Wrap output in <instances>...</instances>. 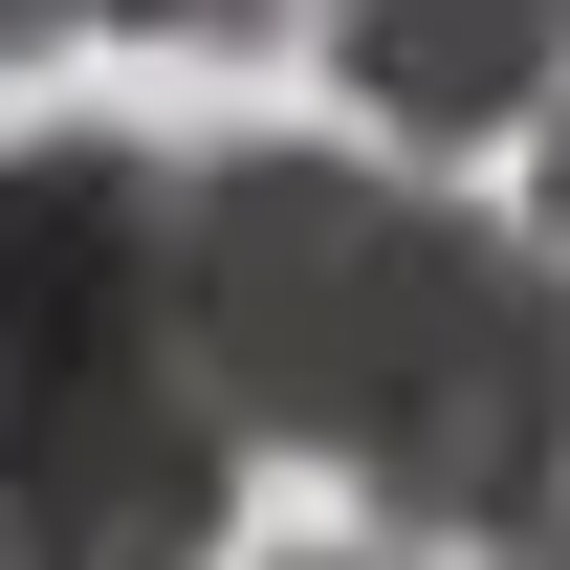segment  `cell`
I'll list each match as a JSON object with an SVG mask.
<instances>
[{
	"instance_id": "1",
	"label": "cell",
	"mask_w": 570,
	"mask_h": 570,
	"mask_svg": "<svg viewBox=\"0 0 570 570\" xmlns=\"http://www.w3.org/2000/svg\"><path fill=\"white\" fill-rule=\"evenodd\" d=\"M154 219H176V154L132 132L0 154V549H219L264 461L176 352Z\"/></svg>"
},
{
	"instance_id": "2",
	"label": "cell",
	"mask_w": 570,
	"mask_h": 570,
	"mask_svg": "<svg viewBox=\"0 0 570 570\" xmlns=\"http://www.w3.org/2000/svg\"><path fill=\"white\" fill-rule=\"evenodd\" d=\"M439 176H373V154H307V132H242V154H176V219H154V285H176V352L242 439H307L352 461L373 373L417 352L439 264H461Z\"/></svg>"
},
{
	"instance_id": "3",
	"label": "cell",
	"mask_w": 570,
	"mask_h": 570,
	"mask_svg": "<svg viewBox=\"0 0 570 570\" xmlns=\"http://www.w3.org/2000/svg\"><path fill=\"white\" fill-rule=\"evenodd\" d=\"M352 504L417 527V549H549L570 527V264L549 242L461 219L417 352L373 373V417H352Z\"/></svg>"
},
{
	"instance_id": "4",
	"label": "cell",
	"mask_w": 570,
	"mask_h": 570,
	"mask_svg": "<svg viewBox=\"0 0 570 570\" xmlns=\"http://www.w3.org/2000/svg\"><path fill=\"white\" fill-rule=\"evenodd\" d=\"M307 22H330L352 110L417 132V154H483L570 88V0H307Z\"/></svg>"
},
{
	"instance_id": "5",
	"label": "cell",
	"mask_w": 570,
	"mask_h": 570,
	"mask_svg": "<svg viewBox=\"0 0 570 570\" xmlns=\"http://www.w3.org/2000/svg\"><path fill=\"white\" fill-rule=\"evenodd\" d=\"M88 22H154V45H264V22H307V0H88Z\"/></svg>"
},
{
	"instance_id": "6",
	"label": "cell",
	"mask_w": 570,
	"mask_h": 570,
	"mask_svg": "<svg viewBox=\"0 0 570 570\" xmlns=\"http://www.w3.org/2000/svg\"><path fill=\"white\" fill-rule=\"evenodd\" d=\"M67 22H88V0H0V67H45V45H67Z\"/></svg>"
},
{
	"instance_id": "7",
	"label": "cell",
	"mask_w": 570,
	"mask_h": 570,
	"mask_svg": "<svg viewBox=\"0 0 570 570\" xmlns=\"http://www.w3.org/2000/svg\"><path fill=\"white\" fill-rule=\"evenodd\" d=\"M549 242H570V88H549Z\"/></svg>"
},
{
	"instance_id": "8",
	"label": "cell",
	"mask_w": 570,
	"mask_h": 570,
	"mask_svg": "<svg viewBox=\"0 0 570 570\" xmlns=\"http://www.w3.org/2000/svg\"><path fill=\"white\" fill-rule=\"evenodd\" d=\"M549 549H570V527H549Z\"/></svg>"
}]
</instances>
